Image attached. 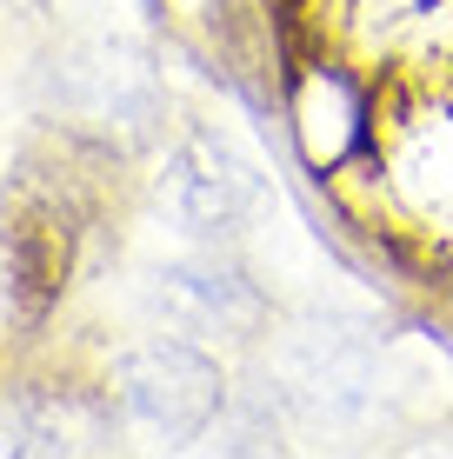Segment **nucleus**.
I'll list each match as a JSON object with an SVG mask.
<instances>
[{"label": "nucleus", "mask_w": 453, "mask_h": 459, "mask_svg": "<svg viewBox=\"0 0 453 459\" xmlns=\"http://www.w3.org/2000/svg\"><path fill=\"white\" fill-rule=\"evenodd\" d=\"M107 406L127 426L134 439H153V446H187L200 439L227 406V379L200 353L194 340H140L114 359L107 373Z\"/></svg>", "instance_id": "f03ea898"}, {"label": "nucleus", "mask_w": 453, "mask_h": 459, "mask_svg": "<svg viewBox=\"0 0 453 459\" xmlns=\"http://www.w3.org/2000/svg\"><path fill=\"white\" fill-rule=\"evenodd\" d=\"M81 194L60 167L27 153L0 186V287L21 320H47L60 307L81 260Z\"/></svg>", "instance_id": "f257e3e1"}, {"label": "nucleus", "mask_w": 453, "mask_h": 459, "mask_svg": "<svg viewBox=\"0 0 453 459\" xmlns=\"http://www.w3.org/2000/svg\"><path fill=\"white\" fill-rule=\"evenodd\" d=\"M280 393L320 426H347L373 400V353L361 340L334 333V326H307L301 340L280 353Z\"/></svg>", "instance_id": "423d86ee"}, {"label": "nucleus", "mask_w": 453, "mask_h": 459, "mask_svg": "<svg viewBox=\"0 0 453 459\" xmlns=\"http://www.w3.org/2000/svg\"><path fill=\"white\" fill-rule=\"evenodd\" d=\"M13 446L21 453H81V446H100V426L74 413V400L34 393V400L13 406Z\"/></svg>", "instance_id": "0eeeda50"}, {"label": "nucleus", "mask_w": 453, "mask_h": 459, "mask_svg": "<svg viewBox=\"0 0 453 459\" xmlns=\"http://www.w3.org/2000/svg\"><path fill=\"white\" fill-rule=\"evenodd\" d=\"M140 307L180 340H240L260 326V293L221 260H174L140 280Z\"/></svg>", "instance_id": "39448f33"}, {"label": "nucleus", "mask_w": 453, "mask_h": 459, "mask_svg": "<svg viewBox=\"0 0 453 459\" xmlns=\"http://www.w3.org/2000/svg\"><path fill=\"white\" fill-rule=\"evenodd\" d=\"M161 207L194 240H233L260 213V173L213 134H194L161 167Z\"/></svg>", "instance_id": "7ed1b4c3"}, {"label": "nucleus", "mask_w": 453, "mask_h": 459, "mask_svg": "<svg viewBox=\"0 0 453 459\" xmlns=\"http://www.w3.org/2000/svg\"><path fill=\"white\" fill-rule=\"evenodd\" d=\"M54 100L67 107L93 134H147L161 114V87L153 67L134 54L127 40H81L54 60Z\"/></svg>", "instance_id": "20e7f679"}]
</instances>
